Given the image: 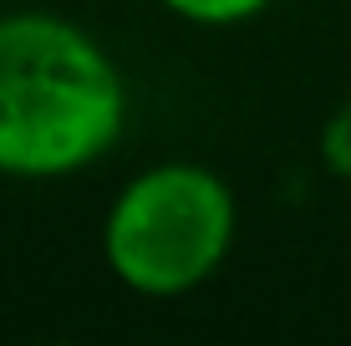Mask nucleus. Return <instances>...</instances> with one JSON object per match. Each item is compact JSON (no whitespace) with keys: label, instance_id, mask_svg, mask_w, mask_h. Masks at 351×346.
Returning <instances> with one entry per match:
<instances>
[{"label":"nucleus","instance_id":"nucleus-2","mask_svg":"<svg viewBox=\"0 0 351 346\" xmlns=\"http://www.w3.org/2000/svg\"><path fill=\"white\" fill-rule=\"evenodd\" d=\"M234 188L204 163H153L132 173L102 219V260L128 291L173 301L219 275L234 249Z\"/></svg>","mask_w":351,"mask_h":346},{"label":"nucleus","instance_id":"nucleus-1","mask_svg":"<svg viewBox=\"0 0 351 346\" xmlns=\"http://www.w3.org/2000/svg\"><path fill=\"white\" fill-rule=\"evenodd\" d=\"M128 87L77 21L51 10L0 16V173L66 178L117 143Z\"/></svg>","mask_w":351,"mask_h":346},{"label":"nucleus","instance_id":"nucleus-4","mask_svg":"<svg viewBox=\"0 0 351 346\" xmlns=\"http://www.w3.org/2000/svg\"><path fill=\"white\" fill-rule=\"evenodd\" d=\"M321 158H326V169L351 188V97L326 117V127H321Z\"/></svg>","mask_w":351,"mask_h":346},{"label":"nucleus","instance_id":"nucleus-3","mask_svg":"<svg viewBox=\"0 0 351 346\" xmlns=\"http://www.w3.org/2000/svg\"><path fill=\"white\" fill-rule=\"evenodd\" d=\"M163 10H173L178 21H193V26H245L260 10H270V0H158Z\"/></svg>","mask_w":351,"mask_h":346}]
</instances>
